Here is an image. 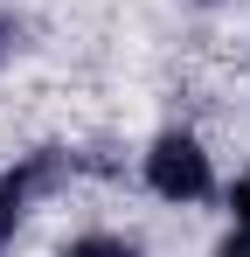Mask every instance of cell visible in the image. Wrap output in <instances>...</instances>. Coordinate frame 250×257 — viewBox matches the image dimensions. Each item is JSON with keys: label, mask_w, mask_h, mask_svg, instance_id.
<instances>
[{"label": "cell", "mask_w": 250, "mask_h": 257, "mask_svg": "<svg viewBox=\"0 0 250 257\" xmlns=\"http://www.w3.org/2000/svg\"><path fill=\"white\" fill-rule=\"evenodd\" d=\"M56 174H63V153H35L21 174H0V243L21 229V215H28V195H35V188H49Z\"/></svg>", "instance_id": "cell-2"}, {"label": "cell", "mask_w": 250, "mask_h": 257, "mask_svg": "<svg viewBox=\"0 0 250 257\" xmlns=\"http://www.w3.org/2000/svg\"><path fill=\"white\" fill-rule=\"evenodd\" d=\"M63 257H146L139 243H125V236H104V229H90L77 243H63Z\"/></svg>", "instance_id": "cell-3"}, {"label": "cell", "mask_w": 250, "mask_h": 257, "mask_svg": "<svg viewBox=\"0 0 250 257\" xmlns=\"http://www.w3.org/2000/svg\"><path fill=\"white\" fill-rule=\"evenodd\" d=\"M229 215H236V229H250V167L229 181Z\"/></svg>", "instance_id": "cell-4"}, {"label": "cell", "mask_w": 250, "mask_h": 257, "mask_svg": "<svg viewBox=\"0 0 250 257\" xmlns=\"http://www.w3.org/2000/svg\"><path fill=\"white\" fill-rule=\"evenodd\" d=\"M14 35H21V21H7V14H0V49H14Z\"/></svg>", "instance_id": "cell-6"}, {"label": "cell", "mask_w": 250, "mask_h": 257, "mask_svg": "<svg viewBox=\"0 0 250 257\" xmlns=\"http://www.w3.org/2000/svg\"><path fill=\"white\" fill-rule=\"evenodd\" d=\"M195 7H222V0H195Z\"/></svg>", "instance_id": "cell-7"}, {"label": "cell", "mask_w": 250, "mask_h": 257, "mask_svg": "<svg viewBox=\"0 0 250 257\" xmlns=\"http://www.w3.org/2000/svg\"><path fill=\"white\" fill-rule=\"evenodd\" d=\"M215 257H250V229H229V243H222Z\"/></svg>", "instance_id": "cell-5"}, {"label": "cell", "mask_w": 250, "mask_h": 257, "mask_svg": "<svg viewBox=\"0 0 250 257\" xmlns=\"http://www.w3.org/2000/svg\"><path fill=\"white\" fill-rule=\"evenodd\" d=\"M139 174H146V188L160 195V202H208L215 195V167H208L202 139L195 132H160L146 153H139Z\"/></svg>", "instance_id": "cell-1"}]
</instances>
